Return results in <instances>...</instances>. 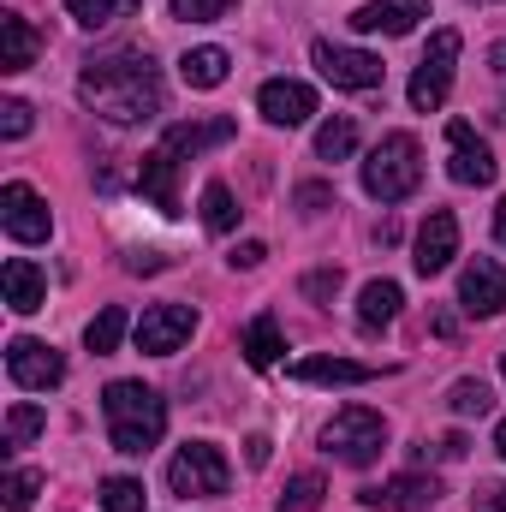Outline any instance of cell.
<instances>
[{"label":"cell","instance_id":"cell-32","mask_svg":"<svg viewBox=\"0 0 506 512\" xmlns=\"http://www.w3.org/2000/svg\"><path fill=\"white\" fill-rule=\"evenodd\" d=\"M36 489H42V471H12L0 483V512H24L36 501Z\"/></svg>","mask_w":506,"mask_h":512},{"label":"cell","instance_id":"cell-33","mask_svg":"<svg viewBox=\"0 0 506 512\" xmlns=\"http://www.w3.org/2000/svg\"><path fill=\"white\" fill-rule=\"evenodd\" d=\"M102 507L108 512H143V483H137V477H108V483H102Z\"/></svg>","mask_w":506,"mask_h":512},{"label":"cell","instance_id":"cell-24","mask_svg":"<svg viewBox=\"0 0 506 512\" xmlns=\"http://www.w3.org/2000/svg\"><path fill=\"white\" fill-rule=\"evenodd\" d=\"M286 352V340H280V322L274 316H256L251 328H245V358H251V370H274V358Z\"/></svg>","mask_w":506,"mask_h":512},{"label":"cell","instance_id":"cell-12","mask_svg":"<svg viewBox=\"0 0 506 512\" xmlns=\"http://www.w3.org/2000/svg\"><path fill=\"white\" fill-rule=\"evenodd\" d=\"M435 501H441V483L423 477V471H399L381 489H364V507H376V512H423Z\"/></svg>","mask_w":506,"mask_h":512},{"label":"cell","instance_id":"cell-25","mask_svg":"<svg viewBox=\"0 0 506 512\" xmlns=\"http://www.w3.org/2000/svg\"><path fill=\"white\" fill-rule=\"evenodd\" d=\"M143 0H66V12L84 24V30H108V24H120V18H131Z\"/></svg>","mask_w":506,"mask_h":512},{"label":"cell","instance_id":"cell-20","mask_svg":"<svg viewBox=\"0 0 506 512\" xmlns=\"http://www.w3.org/2000/svg\"><path fill=\"white\" fill-rule=\"evenodd\" d=\"M227 137H233V120H179V126H167L161 149H173L179 161H191V155H203V149H215Z\"/></svg>","mask_w":506,"mask_h":512},{"label":"cell","instance_id":"cell-17","mask_svg":"<svg viewBox=\"0 0 506 512\" xmlns=\"http://www.w3.org/2000/svg\"><path fill=\"white\" fill-rule=\"evenodd\" d=\"M417 18H429V0H364L358 12H352V24L358 30H370V36H411L417 30Z\"/></svg>","mask_w":506,"mask_h":512},{"label":"cell","instance_id":"cell-21","mask_svg":"<svg viewBox=\"0 0 506 512\" xmlns=\"http://www.w3.org/2000/svg\"><path fill=\"white\" fill-rule=\"evenodd\" d=\"M36 48H42V36L30 30V18L0 12V72H24V66H36Z\"/></svg>","mask_w":506,"mask_h":512},{"label":"cell","instance_id":"cell-18","mask_svg":"<svg viewBox=\"0 0 506 512\" xmlns=\"http://www.w3.org/2000/svg\"><path fill=\"white\" fill-rule=\"evenodd\" d=\"M0 286H6V310H18V316L42 310V298H48V280H42V268L30 256H12L0 268Z\"/></svg>","mask_w":506,"mask_h":512},{"label":"cell","instance_id":"cell-6","mask_svg":"<svg viewBox=\"0 0 506 512\" xmlns=\"http://www.w3.org/2000/svg\"><path fill=\"white\" fill-rule=\"evenodd\" d=\"M459 30H435L429 36V54L417 60V72H411V108H423V114H435L441 102H447V90H453V66H459Z\"/></svg>","mask_w":506,"mask_h":512},{"label":"cell","instance_id":"cell-5","mask_svg":"<svg viewBox=\"0 0 506 512\" xmlns=\"http://www.w3.org/2000/svg\"><path fill=\"white\" fill-rule=\"evenodd\" d=\"M322 447H328L340 465L364 471V465H376L381 447H387V423H381V411H370V405H346V411H334V423L322 429Z\"/></svg>","mask_w":506,"mask_h":512},{"label":"cell","instance_id":"cell-34","mask_svg":"<svg viewBox=\"0 0 506 512\" xmlns=\"http://www.w3.org/2000/svg\"><path fill=\"white\" fill-rule=\"evenodd\" d=\"M167 6H173L179 24H215V18H227L239 0H167Z\"/></svg>","mask_w":506,"mask_h":512},{"label":"cell","instance_id":"cell-16","mask_svg":"<svg viewBox=\"0 0 506 512\" xmlns=\"http://www.w3.org/2000/svg\"><path fill=\"white\" fill-rule=\"evenodd\" d=\"M459 256V221H453V209H429V221H423V233H417V274L429 280V274H441L447 262Z\"/></svg>","mask_w":506,"mask_h":512},{"label":"cell","instance_id":"cell-37","mask_svg":"<svg viewBox=\"0 0 506 512\" xmlns=\"http://www.w3.org/2000/svg\"><path fill=\"white\" fill-rule=\"evenodd\" d=\"M340 292V268H316V274H304V298H316V304H328Z\"/></svg>","mask_w":506,"mask_h":512},{"label":"cell","instance_id":"cell-30","mask_svg":"<svg viewBox=\"0 0 506 512\" xmlns=\"http://www.w3.org/2000/svg\"><path fill=\"white\" fill-rule=\"evenodd\" d=\"M352 149H358V126L352 120H328V126L316 131V155L322 161H346Z\"/></svg>","mask_w":506,"mask_h":512},{"label":"cell","instance_id":"cell-19","mask_svg":"<svg viewBox=\"0 0 506 512\" xmlns=\"http://www.w3.org/2000/svg\"><path fill=\"white\" fill-rule=\"evenodd\" d=\"M292 376L310 387H364L376 382L381 370L376 364H352V358H304V364H292Z\"/></svg>","mask_w":506,"mask_h":512},{"label":"cell","instance_id":"cell-23","mask_svg":"<svg viewBox=\"0 0 506 512\" xmlns=\"http://www.w3.org/2000/svg\"><path fill=\"white\" fill-rule=\"evenodd\" d=\"M393 316H399V286H393V280H370L364 298H358V328L376 334V328H387Z\"/></svg>","mask_w":506,"mask_h":512},{"label":"cell","instance_id":"cell-10","mask_svg":"<svg viewBox=\"0 0 506 512\" xmlns=\"http://www.w3.org/2000/svg\"><path fill=\"white\" fill-rule=\"evenodd\" d=\"M0 227H6L18 245H42L54 221H48V203H42L24 179H12V185L0 191Z\"/></svg>","mask_w":506,"mask_h":512},{"label":"cell","instance_id":"cell-1","mask_svg":"<svg viewBox=\"0 0 506 512\" xmlns=\"http://www.w3.org/2000/svg\"><path fill=\"white\" fill-rule=\"evenodd\" d=\"M78 96L108 120V126H143L161 114L167 90L161 72L149 66V54H102L78 72Z\"/></svg>","mask_w":506,"mask_h":512},{"label":"cell","instance_id":"cell-44","mask_svg":"<svg viewBox=\"0 0 506 512\" xmlns=\"http://www.w3.org/2000/svg\"><path fill=\"white\" fill-rule=\"evenodd\" d=\"M501 376H506V352H501Z\"/></svg>","mask_w":506,"mask_h":512},{"label":"cell","instance_id":"cell-14","mask_svg":"<svg viewBox=\"0 0 506 512\" xmlns=\"http://www.w3.org/2000/svg\"><path fill=\"white\" fill-rule=\"evenodd\" d=\"M459 304H465L471 316H501L506 310V268L501 262H489V256L465 262V274H459Z\"/></svg>","mask_w":506,"mask_h":512},{"label":"cell","instance_id":"cell-27","mask_svg":"<svg viewBox=\"0 0 506 512\" xmlns=\"http://www.w3.org/2000/svg\"><path fill=\"white\" fill-rule=\"evenodd\" d=\"M120 334H126V310H120V304H108V310L84 328V346H90L96 358H108V352H120Z\"/></svg>","mask_w":506,"mask_h":512},{"label":"cell","instance_id":"cell-38","mask_svg":"<svg viewBox=\"0 0 506 512\" xmlns=\"http://www.w3.org/2000/svg\"><path fill=\"white\" fill-rule=\"evenodd\" d=\"M471 512H506V483H483L477 489V507Z\"/></svg>","mask_w":506,"mask_h":512},{"label":"cell","instance_id":"cell-22","mask_svg":"<svg viewBox=\"0 0 506 512\" xmlns=\"http://www.w3.org/2000/svg\"><path fill=\"white\" fill-rule=\"evenodd\" d=\"M227 48H191L185 60H179V78L191 84V90H221L227 84Z\"/></svg>","mask_w":506,"mask_h":512},{"label":"cell","instance_id":"cell-4","mask_svg":"<svg viewBox=\"0 0 506 512\" xmlns=\"http://www.w3.org/2000/svg\"><path fill=\"white\" fill-rule=\"evenodd\" d=\"M227 483H233V465H227V453L209 447V441H185V447L173 453V465H167V489L185 495V501H221Z\"/></svg>","mask_w":506,"mask_h":512},{"label":"cell","instance_id":"cell-36","mask_svg":"<svg viewBox=\"0 0 506 512\" xmlns=\"http://www.w3.org/2000/svg\"><path fill=\"white\" fill-rule=\"evenodd\" d=\"M298 215H322V209H334V185H298Z\"/></svg>","mask_w":506,"mask_h":512},{"label":"cell","instance_id":"cell-28","mask_svg":"<svg viewBox=\"0 0 506 512\" xmlns=\"http://www.w3.org/2000/svg\"><path fill=\"white\" fill-rule=\"evenodd\" d=\"M42 429H48L42 405H12V411H6V441H0V447H6V453H18V447H30Z\"/></svg>","mask_w":506,"mask_h":512},{"label":"cell","instance_id":"cell-13","mask_svg":"<svg viewBox=\"0 0 506 512\" xmlns=\"http://www.w3.org/2000/svg\"><path fill=\"white\" fill-rule=\"evenodd\" d=\"M256 108H262L268 126H304V120L316 114V90L298 84V78H268V84L256 90Z\"/></svg>","mask_w":506,"mask_h":512},{"label":"cell","instance_id":"cell-42","mask_svg":"<svg viewBox=\"0 0 506 512\" xmlns=\"http://www.w3.org/2000/svg\"><path fill=\"white\" fill-rule=\"evenodd\" d=\"M495 239L506 245V197H501V209H495Z\"/></svg>","mask_w":506,"mask_h":512},{"label":"cell","instance_id":"cell-39","mask_svg":"<svg viewBox=\"0 0 506 512\" xmlns=\"http://www.w3.org/2000/svg\"><path fill=\"white\" fill-rule=\"evenodd\" d=\"M262 256H268V245H256V239H245V245L233 251V268H256Z\"/></svg>","mask_w":506,"mask_h":512},{"label":"cell","instance_id":"cell-7","mask_svg":"<svg viewBox=\"0 0 506 512\" xmlns=\"http://www.w3.org/2000/svg\"><path fill=\"white\" fill-rule=\"evenodd\" d=\"M310 60H316V72H322L334 90H381V78H387V66H381L376 54L340 48V42H316Z\"/></svg>","mask_w":506,"mask_h":512},{"label":"cell","instance_id":"cell-41","mask_svg":"<svg viewBox=\"0 0 506 512\" xmlns=\"http://www.w3.org/2000/svg\"><path fill=\"white\" fill-rule=\"evenodd\" d=\"M251 465H268V435H251Z\"/></svg>","mask_w":506,"mask_h":512},{"label":"cell","instance_id":"cell-3","mask_svg":"<svg viewBox=\"0 0 506 512\" xmlns=\"http://www.w3.org/2000/svg\"><path fill=\"white\" fill-rule=\"evenodd\" d=\"M417 185H423V149H417V137L411 131H387L370 149V161H364V191L376 203H405Z\"/></svg>","mask_w":506,"mask_h":512},{"label":"cell","instance_id":"cell-40","mask_svg":"<svg viewBox=\"0 0 506 512\" xmlns=\"http://www.w3.org/2000/svg\"><path fill=\"white\" fill-rule=\"evenodd\" d=\"M489 66H495V78L506 84V42H495V48H489Z\"/></svg>","mask_w":506,"mask_h":512},{"label":"cell","instance_id":"cell-29","mask_svg":"<svg viewBox=\"0 0 506 512\" xmlns=\"http://www.w3.org/2000/svg\"><path fill=\"white\" fill-rule=\"evenodd\" d=\"M322 495H328V483H322L316 471H304V477H292V483H286V495H280V507H274V512H316V507H322Z\"/></svg>","mask_w":506,"mask_h":512},{"label":"cell","instance_id":"cell-43","mask_svg":"<svg viewBox=\"0 0 506 512\" xmlns=\"http://www.w3.org/2000/svg\"><path fill=\"white\" fill-rule=\"evenodd\" d=\"M495 447H501V459H506V423H501V429H495Z\"/></svg>","mask_w":506,"mask_h":512},{"label":"cell","instance_id":"cell-9","mask_svg":"<svg viewBox=\"0 0 506 512\" xmlns=\"http://www.w3.org/2000/svg\"><path fill=\"white\" fill-rule=\"evenodd\" d=\"M6 376L18 387H30V393H48V387L66 382V358L54 352V346H42V340H12L6 346Z\"/></svg>","mask_w":506,"mask_h":512},{"label":"cell","instance_id":"cell-11","mask_svg":"<svg viewBox=\"0 0 506 512\" xmlns=\"http://www.w3.org/2000/svg\"><path fill=\"white\" fill-rule=\"evenodd\" d=\"M447 149H453L447 173H453L459 185H495L501 161H495V149H489V143H483L477 131L465 126V120H453V126H447Z\"/></svg>","mask_w":506,"mask_h":512},{"label":"cell","instance_id":"cell-35","mask_svg":"<svg viewBox=\"0 0 506 512\" xmlns=\"http://www.w3.org/2000/svg\"><path fill=\"white\" fill-rule=\"evenodd\" d=\"M24 131H30V102H0V137L18 143Z\"/></svg>","mask_w":506,"mask_h":512},{"label":"cell","instance_id":"cell-31","mask_svg":"<svg viewBox=\"0 0 506 512\" xmlns=\"http://www.w3.org/2000/svg\"><path fill=\"white\" fill-rule=\"evenodd\" d=\"M447 405H453V417H489V411H495V393L483 382H453Z\"/></svg>","mask_w":506,"mask_h":512},{"label":"cell","instance_id":"cell-2","mask_svg":"<svg viewBox=\"0 0 506 512\" xmlns=\"http://www.w3.org/2000/svg\"><path fill=\"white\" fill-rule=\"evenodd\" d=\"M102 417H108L114 453H131V459H143V453L167 435V399H161L155 387H143V382H108V393H102Z\"/></svg>","mask_w":506,"mask_h":512},{"label":"cell","instance_id":"cell-8","mask_svg":"<svg viewBox=\"0 0 506 512\" xmlns=\"http://www.w3.org/2000/svg\"><path fill=\"white\" fill-rule=\"evenodd\" d=\"M191 334H197V310H191V304H149L143 322H137V352L173 358Z\"/></svg>","mask_w":506,"mask_h":512},{"label":"cell","instance_id":"cell-15","mask_svg":"<svg viewBox=\"0 0 506 512\" xmlns=\"http://www.w3.org/2000/svg\"><path fill=\"white\" fill-rule=\"evenodd\" d=\"M179 167H185V161H179L173 149H161V143H155V149L143 155V167H137V191H143L161 215H179Z\"/></svg>","mask_w":506,"mask_h":512},{"label":"cell","instance_id":"cell-26","mask_svg":"<svg viewBox=\"0 0 506 512\" xmlns=\"http://www.w3.org/2000/svg\"><path fill=\"white\" fill-rule=\"evenodd\" d=\"M203 227H209V233H233V227H239V203H233V191H227L221 179L203 185Z\"/></svg>","mask_w":506,"mask_h":512}]
</instances>
